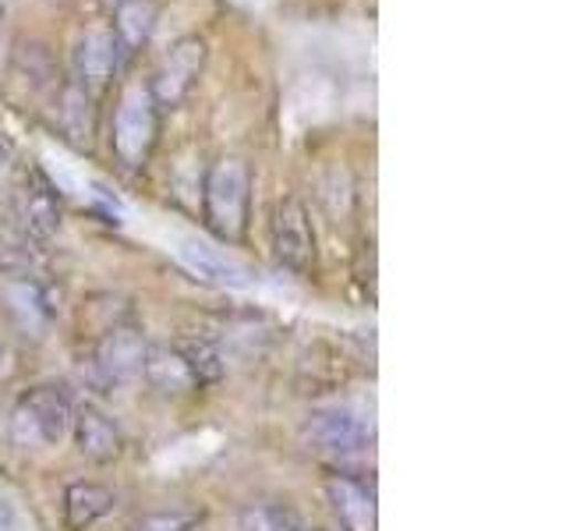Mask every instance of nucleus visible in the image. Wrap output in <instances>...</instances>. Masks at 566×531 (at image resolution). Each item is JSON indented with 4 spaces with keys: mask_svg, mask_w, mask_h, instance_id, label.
Listing matches in <instances>:
<instances>
[{
    "mask_svg": "<svg viewBox=\"0 0 566 531\" xmlns=\"http://www.w3.org/2000/svg\"><path fill=\"white\" fill-rule=\"evenodd\" d=\"M273 256L283 270L308 273L315 262V235L305 202L280 199L273 212Z\"/></svg>",
    "mask_w": 566,
    "mask_h": 531,
    "instance_id": "7",
    "label": "nucleus"
},
{
    "mask_svg": "<svg viewBox=\"0 0 566 531\" xmlns=\"http://www.w3.org/2000/svg\"><path fill=\"white\" fill-rule=\"evenodd\" d=\"M177 262L185 266V270L202 280V283H212V288H223V291H248L255 283L252 270L234 259L230 252H223V248L209 244L202 238H181L174 248Z\"/></svg>",
    "mask_w": 566,
    "mask_h": 531,
    "instance_id": "5",
    "label": "nucleus"
},
{
    "mask_svg": "<svg viewBox=\"0 0 566 531\" xmlns=\"http://www.w3.org/2000/svg\"><path fill=\"white\" fill-rule=\"evenodd\" d=\"M11 301H14V309L18 315H22V323H29L32 330H40L46 319L53 315V309L43 301V291L35 288V283H14L11 288Z\"/></svg>",
    "mask_w": 566,
    "mask_h": 531,
    "instance_id": "19",
    "label": "nucleus"
},
{
    "mask_svg": "<svg viewBox=\"0 0 566 531\" xmlns=\"http://www.w3.org/2000/svg\"><path fill=\"white\" fill-rule=\"evenodd\" d=\"M248 199H252V177L241 159H220L206 174L202 202L206 220L223 241H238L248 227Z\"/></svg>",
    "mask_w": 566,
    "mask_h": 531,
    "instance_id": "2",
    "label": "nucleus"
},
{
    "mask_svg": "<svg viewBox=\"0 0 566 531\" xmlns=\"http://www.w3.org/2000/svg\"><path fill=\"white\" fill-rule=\"evenodd\" d=\"M146 341H142V333L132 330V326H114L106 330V336L96 347V365L106 379L114 383H124L142 372V362H146Z\"/></svg>",
    "mask_w": 566,
    "mask_h": 531,
    "instance_id": "9",
    "label": "nucleus"
},
{
    "mask_svg": "<svg viewBox=\"0 0 566 531\" xmlns=\"http://www.w3.org/2000/svg\"><path fill=\"white\" fill-rule=\"evenodd\" d=\"M8 167H11V146H8V138L0 135V177L8 174Z\"/></svg>",
    "mask_w": 566,
    "mask_h": 531,
    "instance_id": "22",
    "label": "nucleus"
},
{
    "mask_svg": "<svg viewBox=\"0 0 566 531\" xmlns=\"http://www.w3.org/2000/svg\"><path fill=\"white\" fill-rule=\"evenodd\" d=\"M0 531H18V507L0 492Z\"/></svg>",
    "mask_w": 566,
    "mask_h": 531,
    "instance_id": "21",
    "label": "nucleus"
},
{
    "mask_svg": "<svg viewBox=\"0 0 566 531\" xmlns=\"http://www.w3.org/2000/svg\"><path fill=\"white\" fill-rule=\"evenodd\" d=\"M71 425H75V412L64 394L50 386L29 389V394L14 404L11 412V442L18 450H50L61 447L67 439Z\"/></svg>",
    "mask_w": 566,
    "mask_h": 531,
    "instance_id": "1",
    "label": "nucleus"
},
{
    "mask_svg": "<svg viewBox=\"0 0 566 531\" xmlns=\"http://www.w3.org/2000/svg\"><path fill=\"white\" fill-rule=\"evenodd\" d=\"M220 447V436L217 433H202V436H185L177 439L174 447H167L159 454V471H185V468H195L199 460H206L212 450Z\"/></svg>",
    "mask_w": 566,
    "mask_h": 531,
    "instance_id": "16",
    "label": "nucleus"
},
{
    "mask_svg": "<svg viewBox=\"0 0 566 531\" xmlns=\"http://www.w3.org/2000/svg\"><path fill=\"white\" fill-rule=\"evenodd\" d=\"M153 25H156L153 0H117V29H114V35L128 53H135L142 43L149 40Z\"/></svg>",
    "mask_w": 566,
    "mask_h": 531,
    "instance_id": "15",
    "label": "nucleus"
},
{
    "mask_svg": "<svg viewBox=\"0 0 566 531\" xmlns=\"http://www.w3.org/2000/svg\"><path fill=\"white\" fill-rule=\"evenodd\" d=\"M305 436L318 454L358 457L376 439V425H371L368 415L354 412V407H326V412H315L308 418Z\"/></svg>",
    "mask_w": 566,
    "mask_h": 531,
    "instance_id": "4",
    "label": "nucleus"
},
{
    "mask_svg": "<svg viewBox=\"0 0 566 531\" xmlns=\"http://www.w3.org/2000/svg\"><path fill=\"white\" fill-rule=\"evenodd\" d=\"M326 496L336 510V518L347 531H376L379 528V513H376V496H371L361 482L354 478L336 475L326 482Z\"/></svg>",
    "mask_w": 566,
    "mask_h": 531,
    "instance_id": "12",
    "label": "nucleus"
},
{
    "mask_svg": "<svg viewBox=\"0 0 566 531\" xmlns=\"http://www.w3.org/2000/svg\"><path fill=\"white\" fill-rule=\"evenodd\" d=\"M18 217H22V227L32 238H53L61 227V209H57V195L43 181V177L29 174L22 188H18Z\"/></svg>",
    "mask_w": 566,
    "mask_h": 531,
    "instance_id": "11",
    "label": "nucleus"
},
{
    "mask_svg": "<svg viewBox=\"0 0 566 531\" xmlns=\"http://www.w3.org/2000/svg\"><path fill=\"white\" fill-rule=\"evenodd\" d=\"M241 531H315L291 510L280 507H252L241 513Z\"/></svg>",
    "mask_w": 566,
    "mask_h": 531,
    "instance_id": "17",
    "label": "nucleus"
},
{
    "mask_svg": "<svg viewBox=\"0 0 566 531\" xmlns=\"http://www.w3.org/2000/svg\"><path fill=\"white\" fill-rule=\"evenodd\" d=\"M177 347H181L185 362L191 365V372H195V379H199V386L223 376L220 351L212 347V344H206V341H188V344H177Z\"/></svg>",
    "mask_w": 566,
    "mask_h": 531,
    "instance_id": "18",
    "label": "nucleus"
},
{
    "mask_svg": "<svg viewBox=\"0 0 566 531\" xmlns=\"http://www.w3.org/2000/svg\"><path fill=\"white\" fill-rule=\"evenodd\" d=\"M114 510V492L99 482H71L64 489V518L75 531L93 528Z\"/></svg>",
    "mask_w": 566,
    "mask_h": 531,
    "instance_id": "14",
    "label": "nucleus"
},
{
    "mask_svg": "<svg viewBox=\"0 0 566 531\" xmlns=\"http://www.w3.org/2000/svg\"><path fill=\"white\" fill-rule=\"evenodd\" d=\"M206 64V43L199 35H185V40H177L167 53L164 61L156 64V75L153 82L146 85L156 106H177L188 93L195 79H199V71Z\"/></svg>",
    "mask_w": 566,
    "mask_h": 531,
    "instance_id": "6",
    "label": "nucleus"
},
{
    "mask_svg": "<svg viewBox=\"0 0 566 531\" xmlns=\"http://www.w3.org/2000/svg\"><path fill=\"white\" fill-rule=\"evenodd\" d=\"M142 376L164 397H185L191 389H199V379H195L191 365L185 362L181 347H167V344L149 347L146 362H142Z\"/></svg>",
    "mask_w": 566,
    "mask_h": 531,
    "instance_id": "10",
    "label": "nucleus"
},
{
    "mask_svg": "<svg viewBox=\"0 0 566 531\" xmlns=\"http://www.w3.org/2000/svg\"><path fill=\"white\" fill-rule=\"evenodd\" d=\"M159 135V106L146 85H132L114 114V153L128 170L146 167Z\"/></svg>",
    "mask_w": 566,
    "mask_h": 531,
    "instance_id": "3",
    "label": "nucleus"
},
{
    "mask_svg": "<svg viewBox=\"0 0 566 531\" xmlns=\"http://www.w3.org/2000/svg\"><path fill=\"white\" fill-rule=\"evenodd\" d=\"M111 4H117V0H111Z\"/></svg>",
    "mask_w": 566,
    "mask_h": 531,
    "instance_id": "24",
    "label": "nucleus"
},
{
    "mask_svg": "<svg viewBox=\"0 0 566 531\" xmlns=\"http://www.w3.org/2000/svg\"><path fill=\"white\" fill-rule=\"evenodd\" d=\"M195 524H199L195 513H149L138 531H191Z\"/></svg>",
    "mask_w": 566,
    "mask_h": 531,
    "instance_id": "20",
    "label": "nucleus"
},
{
    "mask_svg": "<svg viewBox=\"0 0 566 531\" xmlns=\"http://www.w3.org/2000/svg\"><path fill=\"white\" fill-rule=\"evenodd\" d=\"M8 372H11V351H8L4 344H0V379H4Z\"/></svg>",
    "mask_w": 566,
    "mask_h": 531,
    "instance_id": "23",
    "label": "nucleus"
},
{
    "mask_svg": "<svg viewBox=\"0 0 566 531\" xmlns=\"http://www.w3.org/2000/svg\"><path fill=\"white\" fill-rule=\"evenodd\" d=\"M71 433H75L78 450L88 460H96V465H111V460H117L124 450V439L117 433V425L103 412H96V407H82V412L75 415V425H71Z\"/></svg>",
    "mask_w": 566,
    "mask_h": 531,
    "instance_id": "13",
    "label": "nucleus"
},
{
    "mask_svg": "<svg viewBox=\"0 0 566 531\" xmlns=\"http://www.w3.org/2000/svg\"><path fill=\"white\" fill-rule=\"evenodd\" d=\"M124 58H128V50L106 29H88L71 50V64H75V79L82 88H103L124 67Z\"/></svg>",
    "mask_w": 566,
    "mask_h": 531,
    "instance_id": "8",
    "label": "nucleus"
}]
</instances>
